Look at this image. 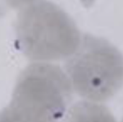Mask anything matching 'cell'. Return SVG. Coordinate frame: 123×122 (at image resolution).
Instances as JSON below:
<instances>
[{
    "label": "cell",
    "mask_w": 123,
    "mask_h": 122,
    "mask_svg": "<svg viewBox=\"0 0 123 122\" xmlns=\"http://www.w3.org/2000/svg\"><path fill=\"white\" fill-rule=\"evenodd\" d=\"M0 122H30L20 119L12 115L6 108L0 111Z\"/></svg>",
    "instance_id": "obj_6"
},
{
    "label": "cell",
    "mask_w": 123,
    "mask_h": 122,
    "mask_svg": "<svg viewBox=\"0 0 123 122\" xmlns=\"http://www.w3.org/2000/svg\"><path fill=\"white\" fill-rule=\"evenodd\" d=\"M66 73L50 62H33L19 74L6 108L30 122H57L73 97Z\"/></svg>",
    "instance_id": "obj_2"
},
{
    "label": "cell",
    "mask_w": 123,
    "mask_h": 122,
    "mask_svg": "<svg viewBox=\"0 0 123 122\" xmlns=\"http://www.w3.org/2000/svg\"><path fill=\"white\" fill-rule=\"evenodd\" d=\"M37 1L38 0H0V17L11 11H19Z\"/></svg>",
    "instance_id": "obj_5"
},
{
    "label": "cell",
    "mask_w": 123,
    "mask_h": 122,
    "mask_svg": "<svg viewBox=\"0 0 123 122\" xmlns=\"http://www.w3.org/2000/svg\"><path fill=\"white\" fill-rule=\"evenodd\" d=\"M74 90L92 102L112 98L123 85V55L107 40L89 34L65 63Z\"/></svg>",
    "instance_id": "obj_3"
},
{
    "label": "cell",
    "mask_w": 123,
    "mask_h": 122,
    "mask_svg": "<svg viewBox=\"0 0 123 122\" xmlns=\"http://www.w3.org/2000/svg\"><path fill=\"white\" fill-rule=\"evenodd\" d=\"M62 122H117L105 106L92 101H80L65 114Z\"/></svg>",
    "instance_id": "obj_4"
},
{
    "label": "cell",
    "mask_w": 123,
    "mask_h": 122,
    "mask_svg": "<svg viewBox=\"0 0 123 122\" xmlns=\"http://www.w3.org/2000/svg\"></svg>",
    "instance_id": "obj_7"
},
{
    "label": "cell",
    "mask_w": 123,
    "mask_h": 122,
    "mask_svg": "<svg viewBox=\"0 0 123 122\" xmlns=\"http://www.w3.org/2000/svg\"><path fill=\"white\" fill-rule=\"evenodd\" d=\"M14 33L16 47L33 62L66 59L81 38L74 20L48 0H38L18 11Z\"/></svg>",
    "instance_id": "obj_1"
}]
</instances>
